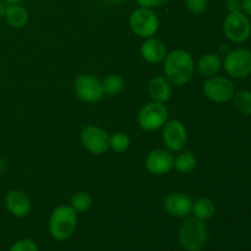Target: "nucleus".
<instances>
[{"label": "nucleus", "instance_id": "a878e982", "mask_svg": "<svg viewBox=\"0 0 251 251\" xmlns=\"http://www.w3.org/2000/svg\"><path fill=\"white\" fill-rule=\"evenodd\" d=\"M9 251H39L38 245L31 239H20L10 247Z\"/></svg>", "mask_w": 251, "mask_h": 251}, {"label": "nucleus", "instance_id": "2f4dec72", "mask_svg": "<svg viewBox=\"0 0 251 251\" xmlns=\"http://www.w3.org/2000/svg\"><path fill=\"white\" fill-rule=\"evenodd\" d=\"M105 1L110 2V4H122V2H124L125 0H105Z\"/></svg>", "mask_w": 251, "mask_h": 251}, {"label": "nucleus", "instance_id": "393cba45", "mask_svg": "<svg viewBox=\"0 0 251 251\" xmlns=\"http://www.w3.org/2000/svg\"><path fill=\"white\" fill-rule=\"evenodd\" d=\"M186 10L194 15H201L207 10L208 0H184Z\"/></svg>", "mask_w": 251, "mask_h": 251}, {"label": "nucleus", "instance_id": "f8f14e48", "mask_svg": "<svg viewBox=\"0 0 251 251\" xmlns=\"http://www.w3.org/2000/svg\"><path fill=\"white\" fill-rule=\"evenodd\" d=\"M145 167L152 176H162L174 169L173 152L167 149H154L149 152L145 159Z\"/></svg>", "mask_w": 251, "mask_h": 251}, {"label": "nucleus", "instance_id": "cd10ccee", "mask_svg": "<svg viewBox=\"0 0 251 251\" xmlns=\"http://www.w3.org/2000/svg\"><path fill=\"white\" fill-rule=\"evenodd\" d=\"M226 9L228 12L242 11V0H226Z\"/></svg>", "mask_w": 251, "mask_h": 251}, {"label": "nucleus", "instance_id": "4be33fe9", "mask_svg": "<svg viewBox=\"0 0 251 251\" xmlns=\"http://www.w3.org/2000/svg\"><path fill=\"white\" fill-rule=\"evenodd\" d=\"M93 205V199L87 191H77L71 196L70 206L77 213H86L91 210Z\"/></svg>", "mask_w": 251, "mask_h": 251}, {"label": "nucleus", "instance_id": "39448f33", "mask_svg": "<svg viewBox=\"0 0 251 251\" xmlns=\"http://www.w3.org/2000/svg\"><path fill=\"white\" fill-rule=\"evenodd\" d=\"M137 124L145 131H157L162 129L168 120V109L163 103H146L137 112Z\"/></svg>", "mask_w": 251, "mask_h": 251}, {"label": "nucleus", "instance_id": "423d86ee", "mask_svg": "<svg viewBox=\"0 0 251 251\" xmlns=\"http://www.w3.org/2000/svg\"><path fill=\"white\" fill-rule=\"evenodd\" d=\"M222 69L232 78H247L251 75V50L237 48L228 51L223 59Z\"/></svg>", "mask_w": 251, "mask_h": 251}, {"label": "nucleus", "instance_id": "412c9836", "mask_svg": "<svg viewBox=\"0 0 251 251\" xmlns=\"http://www.w3.org/2000/svg\"><path fill=\"white\" fill-rule=\"evenodd\" d=\"M198 166V159L195 154L190 151L179 152L178 156L174 158V169L178 173L189 174L194 172V169Z\"/></svg>", "mask_w": 251, "mask_h": 251}, {"label": "nucleus", "instance_id": "7ed1b4c3", "mask_svg": "<svg viewBox=\"0 0 251 251\" xmlns=\"http://www.w3.org/2000/svg\"><path fill=\"white\" fill-rule=\"evenodd\" d=\"M77 227V212L71 206L60 205L55 207L49 217L48 230L56 242H64L71 238Z\"/></svg>", "mask_w": 251, "mask_h": 251}, {"label": "nucleus", "instance_id": "c756f323", "mask_svg": "<svg viewBox=\"0 0 251 251\" xmlns=\"http://www.w3.org/2000/svg\"><path fill=\"white\" fill-rule=\"evenodd\" d=\"M5 9H6V4H5V2L2 1V0H0V20L4 19Z\"/></svg>", "mask_w": 251, "mask_h": 251}, {"label": "nucleus", "instance_id": "f257e3e1", "mask_svg": "<svg viewBox=\"0 0 251 251\" xmlns=\"http://www.w3.org/2000/svg\"><path fill=\"white\" fill-rule=\"evenodd\" d=\"M163 71L172 86L181 87L190 82L195 73L194 58L184 49H176L167 54L163 60Z\"/></svg>", "mask_w": 251, "mask_h": 251}, {"label": "nucleus", "instance_id": "b1692460", "mask_svg": "<svg viewBox=\"0 0 251 251\" xmlns=\"http://www.w3.org/2000/svg\"><path fill=\"white\" fill-rule=\"evenodd\" d=\"M131 145V140L126 132L117 131L114 134L109 135V149L117 153L127 151V149Z\"/></svg>", "mask_w": 251, "mask_h": 251}, {"label": "nucleus", "instance_id": "f3484780", "mask_svg": "<svg viewBox=\"0 0 251 251\" xmlns=\"http://www.w3.org/2000/svg\"><path fill=\"white\" fill-rule=\"evenodd\" d=\"M4 20L11 28L22 29L27 26L29 21V12L24 5L20 4H6Z\"/></svg>", "mask_w": 251, "mask_h": 251}, {"label": "nucleus", "instance_id": "5701e85b", "mask_svg": "<svg viewBox=\"0 0 251 251\" xmlns=\"http://www.w3.org/2000/svg\"><path fill=\"white\" fill-rule=\"evenodd\" d=\"M235 110L243 115H251V91L240 90L232 98Z\"/></svg>", "mask_w": 251, "mask_h": 251}, {"label": "nucleus", "instance_id": "473e14b6", "mask_svg": "<svg viewBox=\"0 0 251 251\" xmlns=\"http://www.w3.org/2000/svg\"><path fill=\"white\" fill-rule=\"evenodd\" d=\"M184 251H185V250H184Z\"/></svg>", "mask_w": 251, "mask_h": 251}, {"label": "nucleus", "instance_id": "f03ea898", "mask_svg": "<svg viewBox=\"0 0 251 251\" xmlns=\"http://www.w3.org/2000/svg\"><path fill=\"white\" fill-rule=\"evenodd\" d=\"M178 240L185 251H202L208 242V230L205 222L194 216L184 218L179 226Z\"/></svg>", "mask_w": 251, "mask_h": 251}, {"label": "nucleus", "instance_id": "9b49d317", "mask_svg": "<svg viewBox=\"0 0 251 251\" xmlns=\"http://www.w3.org/2000/svg\"><path fill=\"white\" fill-rule=\"evenodd\" d=\"M162 139L164 146L171 152H181L188 142V131L180 120H167L162 127Z\"/></svg>", "mask_w": 251, "mask_h": 251}, {"label": "nucleus", "instance_id": "aec40b11", "mask_svg": "<svg viewBox=\"0 0 251 251\" xmlns=\"http://www.w3.org/2000/svg\"><path fill=\"white\" fill-rule=\"evenodd\" d=\"M125 87V81L119 74H109L102 80L103 95L108 97H115L120 95Z\"/></svg>", "mask_w": 251, "mask_h": 251}, {"label": "nucleus", "instance_id": "bb28decb", "mask_svg": "<svg viewBox=\"0 0 251 251\" xmlns=\"http://www.w3.org/2000/svg\"><path fill=\"white\" fill-rule=\"evenodd\" d=\"M169 0H135L140 7H147V9H158V7L164 6Z\"/></svg>", "mask_w": 251, "mask_h": 251}, {"label": "nucleus", "instance_id": "c85d7f7f", "mask_svg": "<svg viewBox=\"0 0 251 251\" xmlns=\"http://www.w3.org/2000/svg\"><path fill=\"white\" fill-rule=\"evenodd\" d=\"M242 12L251 17V0H242Z\"/></svg>", "mask_w": 251, "mask_h": 251}, {"label": "nucleus", "instance_id": "7c9ffc66", "mask_svg": "<svg viewBox=\"0 0 251 251\" xmlns=\"http://www.w3.org/2000/svg\"><path fill=\"white\" fill-rule=\"evenodd\" d=\"M2 1H4L5 4H20V2H22L24 0H2Z\"/></svg>", "mask_w": 251, "mask_h": 251}, {"label": "nucleus", "instance_id": "a211bd4d", "mask_svg": "<svg viewBox=\"0 0 251 251\" xmlns=\"http://www.w3.org/2000/svg\"><path fill=\"white\" fill-rule=\"evenodd\" d=\"M222 64L223 60L218 54L206 53L200 56L196 63V69L201 76L208 78L220 74V71L222 70Z\"/></svg>", "mask_w": 251, "mask_h": 251}, {"label": "nucleus", "instance_id": "ddd939ff", "mask_svg": "<svg viewBox=\"0 0 251 251\" xmlns=\"http://www.w3.org/2000/svg\"><path fill=\"white\" fill-rule=\"evenodd\" d=\"M193 199L183 191H172L163 199V207L169 216L185 218L191 215Z\"/></svg>", "mask_w": 251, "mask_h": 251}, {"label": "nucleus", "instance_id": "6e6552de", "mask_svg": "<svg viewBox=\"0 0 251 251\" xmlns=\"http://www.w3.org/2000/svg\"><path fill=\"white\" fill-rule=\"evenodd\" d=\"M202 91L208 100L222 104V103L232 100L235 93V86L230 78L216 75L206 78L202 86Z\"/></svg>", "mask_w": 251, "mask_h": 251}, {"label": "nucleus", "instance_id": "1a4fd4ad", "mask_svg": "<svg viewBox=\"0 0 251 251\" xmlns=\"http://www.w3.org/2000/svg\"><path fill=\"white\" fill-rule=\"evenodd\" d=\"M74 93L85 103H97L104 97L102 81L91 74H81L74 81Z\"/></svg>", "mask_w": 251, "mask_h": 251}, {"label": "nucleus", "instance_id": "2eb2a0df", "mask_svg": "<svg viewBox=\"0 0 251 251\" xmlns=\"http://www.w3.org/2000/svg\"><path fill=\"white\" fill-rule=\"evenodd\" d=\"M140 54L142 59L150 64L163 63L164 58L167 56V47L161 39L156 37H150L142 42L140 47Z\"/></svg>", "mask_w": 251, "mask_h": 251}, {"label": "nucleus", "instance_id": "6ab92c4d", "mask_svg": "<svg viewBox=\"0 0 251 251\" xmlns=\"http://www.w3.org/2000/svg\"><path fill=\"white\" fill-rule=\"evenodd\" d=\"M216 212V206L213 201L208 198H199L193 202L191 215L198 220L206 221L211 220Z\"/></svg>", "mask_w": 251, "mask_h": 251}, {"label": "nucleus", "instance_id": "9d476101", "mask_svg": "<svg viewBox=\"0 0 251 251\" xmlns=\"http://www.w3.org/2000/svg\"><path fill=\"white\" fill-rule=\"evenodd\" d=\"M80 140L90 153L100 156L109 150V135L102 127L87 125L81 130Z\"/></svg>", "mask_w": 251, "mask_h": 251}, {"label": "nucleus", "instance_id": "20e7f679", "mask_svg": "<svg viewBox=\"0 0 251 251\" xmlns=\"http://www.w3.org/2000/svg\"><path fill=\"white\" fill-rule=\"evenodd\" d=\"M129 26L132 33L140 38L154 37L159 28V19L154 10L147 7H137L130 14Z\"/></svg>", "mask_w": 251, "mask_h": 251}, {"label": "nucleus", "instance_id": "dca6fc26", "mask_svg": "<svg viewBox=\"0 0 251 251\" xmlns=\"http://www.w3.org/2000/svg\"><path fill=\"white\" fill-rule=\"evenodd\" d=\"M147 91L151 100L166 104L172 97V83L166 76H154L150 80Z\"/></svg>", "mask_w": 251, "mask_h": 251}, {"label": "nucleus", "instance_id": "0eeeda50", "mask_svg": "<svg viewBox=\"0 0 251 251\" xmlns=\"http://www.w3.org/2000/svg\"><path fill=\"white\" fill-rule=\"evenodd\" d=\"M223 33L233 43H244L251 37V21L242 11L228 12L223 21Z\"/></svg>", "mask_w": 251, "mask_h": 251}, {"label": "nucleus", "instance_id": "4468645a", "mask_svg": "<svg viewBox=\"0 0 251 251\" xmlns=\"http://www.w3.org/2000/svg\"><path fill=\"white\" fill-rule=\"evenodd\" d=\"M4 205L6 210L16 218H25L31 212V200L28 196L21 190L7 191L4 198Z\"/></svg>", "mask_w": 251, "mask_h": 251}]
</instances>
